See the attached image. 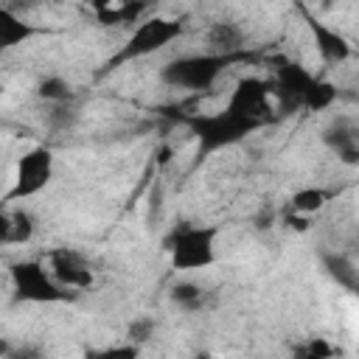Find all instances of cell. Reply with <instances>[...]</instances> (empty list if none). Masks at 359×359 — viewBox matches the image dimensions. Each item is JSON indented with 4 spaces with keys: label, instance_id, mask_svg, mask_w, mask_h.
<instances>
[{
    "label": "cell",
    "instance_id": "obj_24",
    "mask_svg": "<svg viewBox=\"0 0 359 359\" xmlns=\"http://www.w3.org/2000/svg\"><path fill=\"white\" fill-rule=\"evenodd\" d=\"M48 121H50V126L65 129V126H70L76 121V107L73 104H59V107H53V112L48 115Z\"/></svg>",
    "mask_w": 359,
    "mask_h": 359
},
{
    "label": "cell",
    "instance_id": "obj_25",
    "mask_svg": "<svg viewBox=\"0 0 359 359\" xmlns=\"http://www.w3.org/2000/svg\"><path fill=\"white\" fill-rule=\"evenodd\" d=\"M6 359H45V351L36 342H22V345H11Z\"/></svg>",
    "mask_w": 359,
    "mask_h": 359
},
{
    "label": "cell",
    "instance_id": "obj_4",
    "mask_svg": "<svg viewBox=\"0 0 359 359\" xmlns=\"http://www.w3.org/2000/svg\"><path fill=\"white\" fill-rule=\"evenodd\" d=\"M8 280L17 303H36V306H53V303H73L79 294L62 289L48 266L36 258H22L8 266Z\"/></svg>",
    "mask_w": 359,
    "mask_h": 359
},
{
    "label": "cell",
    "instance_id": "obj_22",
    "mask_svg": "<svg viewBox=\"0 0 359 359\" xmlns=\"http://www.w3.org/2000/svg\"><path fill=\"white\" fill-rule=\"evenodd\" d=\"M140 351L143 348L123 339V342H115L107 348H90V351H84V359H140Z\"/></svg>",
    "mask_w": 359,
    "mask_h": 359
},
{
    "label": "cell",
    "instance_id": "obj_15",
    "mask_svg": "<svg viewBox=\"0 0 359 359\" xmlns=\"http://www.w3.org/2000/svg\"><path fill=\"white\" fill-rule=\"evenodd\" d=\"M93 11L98 25H129V22H140L149 6L146 3H95Z\"/></svg>",
    "mask_w": 359,
    "mask_h": 359
},
{
    "label": "cell",
    "instance_id": "obj_28",
    "mask_svg": "<svg viewBox=\"0 0 359 359\" xmlns=\"http://www.w3.org/2000/svg\"><path fill=\"white\" fill-rule=\"evenodd\" d=\"M191 359H216V356H213V353H208V351H199V353H194Z\"/></svg>",
    "mask_w": 359,
    "mask_h": 359
},
{
    "label": "cell",
    "instance_id": "obj_7",
    "mask_svg": "<svg viewBox=\"0 0 359 359\" xmlns=\"http://www.w3.org/2000/svg\"><path fill=\"white\" fill-rule=\"evenodd\" d=\"M45 266L48 272L53 275V280L79 294V292H87L93 283H95V269L90 264V258L73 247H59V250H50L48 258H45Z\"/></svg>",
    "mask_w": 359,
    "mask_h": 359
},
{
    "label": "cell",
    "instance_id": "obj_10",
    "mask_svg": "<svg viewBox=\"0 0 359 359\" xmlns=\"http://www.w3.org/2000/svg\"><path fill=\"white\" fill-rule=\"evenodd\" d=\"M306 25H309V34H311L314 48H317V53H320L323 62H328V65H342V62H348V59L353 56V45H351L348 36H345L342 31H337L334 25H328V22L311 17V14H306Z\"/></svg>",
    "mask_w": 359,
    "mask_h": 359
},
{
    "label": "cell",
    "instance_id": "obj_2",
    "mask_svg": "<svg viewBox=\"0 0 359 359\" xmlns=\"http://www.w3.org/2000/svg\"><path fill=\"white\" fill-rule=\"evenodd\" d=\"M244 53H236V56H222V53H185V56H177L171 62H165L160 67V81L174 87V90H191V93H202V90H210L219 76L230 67V62L241 59Z\"/></svg>",
    "mask_w": 359,
    "mask_h": 359
},
{
    "label": "cell",
    "instance_id": "obj_16",
    "mask_svg": "<svg viewBox=\"0 0 359 359\" xmlns=\"http://www.w3.org/2000/svg\"><path fill=\"white\" fill-rule=\"evenodd\" d=\"M331 196H334V191H328V188H320V185H306V188H297L292 196H289V208H292V213H297V216H314V213H320L328 202H331Z\"/></svg>",
    "mask_w": 359,
    "mask_h": 359
},
{
    "label": "cell",
    "instance_id": "obj_23",
    "mask_svg": "<svg viewBox=\"0 0 359 359\" xmlns=\"http://www.w3.org/2000/svg\"><path fill=\"white\" fill-rule=\"evenodd\" d=\"M154 331H157V320H154V317H135V320L126 325L123 339L132 342V345H137V348H143V345L154 337Z\"/></svg>",
    "mask_w": 359,
    "mask_h": 359
},
{
    "label": "cell",
    "instance_id": "obj_11",
    "mask_svg": "<svg viewBox=\"0 0 359 359\" xmlns=\"http://www.w3.org/2000/svg\"><path fill=\"white\" fill-rule=\"evenodd\" d=\"M39 34H45V28L34 25L31 20L20 17L11 6L0 3V53L11 50L17 45H25V42H31Z\"/></svg>",
    "mask_w": 359,
    "mask_h": 359
},
{
    "label": "cell",
    "instance_id": "obj_26",
    "mask_svg": "<svg viewBox=\"0 0 359 359\" xmlns=\"http://www.w3.org/2000/svg\"><path fill=\"white\" fill-rule=\"evenodd\" d=\"M11 244V208L0 205V247Z\"/></svg>",
    "mask_w": 359,
    "mask_h": 359
},
{
    "label": "cell",
    "instance_id": "obj_29",
    "mask_svg": "<svg viewBox=\"0 0 359 359\" xmlns=\"http://www.w3.org/2000/svg\"><path fill=\"white\" fill-rule=\"evenodd\" d=\"M0 90H3V84H0Z\"/></svg>",
    "mask_w": 359,
    "mask_h": 359
},
{
    "label": "cell",
    "instance_id": "obj_9",
    "mask_svg": "<svg viewBox=\"0 0 359 359\" xmlns=\"http://www.w3.org/2000/svg\"><path fill=\"white\" fill-rule=\"evenodd\" d=\"M311 79H314V76H311L303 65H297V62H283V65L275 70V76L269 79L272 98H278V107H280L283 112H294V109H300V101H303V95H306Z\"/></svg>",
    "mask_w": 359,
    "mask_h": 359
},
{
    "label": "cell",
    "instance_id": "obj_17",
    "mask_svg": "<svg viewBox=\"0 0 359 359\" xmlns=\"http://www.w3.org/2000/svg\"><path fill=\"white\" fill-rule=\"evenodd\" d=\"M323 266L328 272L331 280H337V286L356 292L359 286V269L353 264V258H348L345 252H323Z\"/></svg>",
    "mask_w": 359,
    "mask_h": 359
},
{
    "label": "cell",
    "instance_id": "obj_18",
    "mask_svg": "<svg viewBox=\"0 0 359 359\" xmlns=\"http://www.w3.org/2000/svg\"><path fill=\"white\" fill-rule=\"evenodd\" d=\"M337 98H339L337 84L323 79V76H314L309 90H306V95H303V101H300V107L309 109V112H325V109H331L337 104Z\"/></svg>",
    "mask_w": 359,
    "mask_h": 359
},
{
    "label": "cell",
    "instance_id": "obj_21",
    "mask_svg": "<svg viewBox=\"0 0 359 359\" xmlns=\"http://www.w3.org/2000/svg\"><path fill=\"white\" fill-rule=\"evenodd\" d=\"M36 233V219L25 208H11V244H28Z\"/></svg>",
    "mask_w": 359,
    "mask_h": 359
},
{
    "label": "cell",
    "instance_id": "obj_3",
    "mask_svg": "<svg viewBox=\"0 0 359 359\" xmlns=\"http://www.w3.org/2000/svg\"><path fill=\"white\" fill-rule=\"evenodd\" d=\"M216 238H219V227H210V224H180V227H174V233L165 238L171 269L196 272V269L213 266L216 258H219Z\"/></svg>",
    "mask_w": 359,
    "mask_h": 359
},
{
    "label": "cell",
    "instance_id": "obj_19",
    "mask_svg": "<svg viewBox=\"0 0 359 359\" xmlns=\"http://www.w3.org/2000/svg\"><path fill=\"white\" fill-rule=\"evenodd\" d=\"M36 98L48 101L50 107L73 104L76 90H73V84H70L65 76H59V73H48V76H42V79L36 81Z\"/></svg>",
    "mask_w": 359,
    "mask_h": 359
},
{
    "label": "cell",
    "instance_id": "obj_12",
    "mask_svg": "<svg viewBox=\"0 0 359 359\" xmlns=\"http://www.w3.org/2000/svg\"><path fill=\"white\" fill-rule=\"evenodd\" d=\"M323 143L348 165L359 163V137H356V126L348 118H337L323 129Z\"/></svg>",
    "mask_w": 359,
    "mask_h": 359
},
{
    "label": "cell",
    "instance_id": "obj_5",
    "mask_svg": "<svg viewBox=\"0 0 359 359\" xmlns=\"http://www.w3.org/2000/svg\"><path fill=\"white\" fill-rule=\"evenodd\" d=\"M185 31V25L180 20H171V17H146L140 20L132 34L126 36V42L118 48V53L107 62V67H121L126 62H135V59H143V56H151L163 48H168L174 39H180Z\"/></svg>",
    "mask_w": 359,
    "mask_h": 359
},
{
    "label": "cell",
    "instance_id": "obj_13",
    "mask_svg": "<svg viewBox=\"0 0 359 359\" xmlns=\"http://www.w3.org/2000/svg\"><path fill=\"white\" fill-rule=\"evenodd\" d=\"M244 28L233 20H219L208 28V45L213 48L210 53H222V56H236L244 50Z\"/></svg>",
    "mask_w": 359,
    "mask_h": 359
},
{
    "label": "cell",
    "instance_id": "obj_6",
    "mask_svg": "<svg viewBox=\"0 0 359 359\" xmlns=\"http://www.w3.org/2000/svg\"><path fill=\"white\" fill-rule=\"evenodd\" d=\"M53 163L56 160H53V151L48 146H34V149L22 151L17 160V168H14L11 188L0 205L14 208L17 202H25V199L42 194L53 180Z\"/></svg>",
    "mask_w": 359,
    "mask_h": 359
},
{
    "label": "cell",
    "instance_id": "obj_14",
    "mask_svg": "<svg viewBox=\"0 0 359 359\" xmlns=\"http://www.w3.org/2000/svg\"><path fill=\"white\" fill-rule=\"evenodd\" d=\"M168 300H171V306H177L180 311L194 314V311H202V309H205V303H208V289H205L202 283H196V280L180 278V280H174V283L168 286Z\"/></svg>",
    "mask_w": 359,
    "mask_h": 359
},
{
    "label": "cell",
    "instance_id": "obj_27",
    "mask_svg": "<svg viewBox=\"0 0 359 359\" xmlns=\"http://www.w3.org/2000/svg\"><path fill=\"white\" fill-rule=\"evenodd\" d=\"M8 351H11V342H8L6 337H0V359H6V356H8Z\"/></svg>",
    "mask_w": 359,
    "mask_h": 359
},
{
    "label": "cell",
    "instance_id": "obj_1",
    "mask_svg": "<svg viewBox=\"0 0 359 359\" xmlns=\"http://www.w3.org/2000/svg\"><path fill=\"white\" fill-rule=\"evenodd\" d=\"M185 126L196 140V157H208L213 151L230 149L236 143H241L247 135H252L255 129H261L255 121L241 118L236 112L216 109V112H194L185 115Z\"/></svg>",
    "mask_w": 359,
    "mask_h": 359
},
{
    "label": "cell",
    "instance_id": "obj_8",
    "mask_svg": "<svg viewBox=\"0 0 359 359\" xmlns=\"http://www.w3.org/2000/svg\"><path fill=\"white\" fill-rule=\"evenodd\" d=\"M227 109L264 126L272 115V87L261 76H241L227 98Z\"/></svg>",
    "mask_w": 359,
    "mask_h": 359
},
{
    "label": "cell",
    "instance_id": "obj_20",
    "mask_svg": "<svg viewBox=\"0 0 359 359\" xmlns=\"http://www.w3.org/2000/svg\"><path fill=\"white\" fill-rule=\"evenodd\" d=\"M339 351L325 337H309L292 348V359H337Z\"/></svg>",
    "mask_w": 359,
    "mask_h": 359
}]
</instances>
